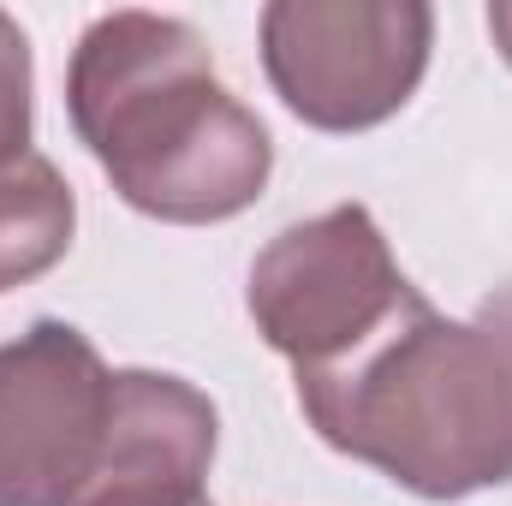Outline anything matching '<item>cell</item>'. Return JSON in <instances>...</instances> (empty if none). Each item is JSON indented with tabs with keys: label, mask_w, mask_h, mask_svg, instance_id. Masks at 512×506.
Segmentation results:
<instances>
[{
	"label": "cell",
	"mask_w": 512,
	"mask_h": 506,
	"mask_svg": "<svg viewBox=\"0 0 512 506\" xmlns=\"http://www.w3.org/2000/svg\"><path fill=\"white\" fill-rule=\"evenodd\" d=\"M310 429L417 501H465L512 483V286L471 322L411 292L328 370H298Z\"/></svg>",
	"instance_id": "obj_1"
},
{
	"label": "cell",
	"mask_w": 512,
	"mask_h": 506,
	"mask_svg": "<svg viewBox=\"0 0 512 506\" xmlns=\"http://www.w3.org/2000/svg\"><path fill=\"white\" fill-rule=\"evenodd\" d=\"M66 114L108 185L167 227L245 215L274 173L268 126L221 84L197 24L167 12H102L78 36Z\"/></svg>",
	"instance_id": "obj_2"
},
{
	"label": "cell",
	"mask_w": 512,
	"mask_h": 506,
	"mask_svg": "<svg viewBox=\"0 0 512 506\" xmlns=\"http://www.w3.org/2000/svg\"><path fill=\"white\" fill-rule=\"evenodd\" d=\"M435 48L423 0H274L262 6V72L286 114L316 131H370L393 120Z\"/></svg>",
	"instance_id": "obj_3"
},
{
	"label": "cell",
	"mask_w": 512,
	"mask_h": 506,
	"mask_svg": "<svg viewBox=\"0 0 512 506\" xmlns=\"http://www.w3.org/2000/svg\"><path fill=\"white\" fill-rule=\"evenodd\" d=\"M411 292L417 286L399 274L376 215L364 203H340L256 251L245 304L256 334L292 370H328L358 352Z\"/></svg>",
	"instance_id": "obj_4"
},
{
	"label": "cell",
	"mask_w": 512,
	"mask_h": 506,
	"mask_svg": "<svg viewBox=\"0 0 512 506\" xmlns=\"http://www.w3.org/2000/svg\"><path fill=\"white\" fill-rule=\"evenodd\" d=\"M114 370L60 316L0 346V506H78L108 447Z\"/></svg>",
	"instance_id": "obj_5"
},
{
	"label": "cell",
	"mask_w": 512,
	"mask_h": 506,
	"mask_svg": "<svg viewBox=\"0 0 512 506\" xmlns=\"http://www.w3.org/2000/svg\"><path fill=\"white\" fill-rule=\"evenodd\" d=\"M215 441H221V417L203 387L167 376V370H114L108 447H102V471L84 501L203 495Z\"/></svg>",
	"instance_id": "obj_6"
},
{
	"label": "cell",
	"mask_w": 512,
	"mask_h": 506,
	"mask_svg": "<svg viewBox=\"0 0 512 506\" xmlns=\"http://www.w3.org/2000/svg\"><path fill=\"white\" fill-rule=\"evenodd\" d=\"M78 197L48 155H24L0 173V292L30 286L72 251Z\"/></svg>",
	"instance_id": "obj_7"
},
{
	"label": "cell",
	"mask_w": 512,
	"mask_h": 506,
	"mask_svg": "<svg viewBox=\"0 0 512 506\" xmlns=\"http://www.w3.org/2000/svg\"><path fill=\"white\" fill-rule=\"evenodd\" d=\"M30 84H36V72H30V42H24L18 18L0 12V173L30 155V149H24V143H30Z\"/></svg>",
	"instance_id": "obj_8"
},
{
	"label": "cell",
	"mask_w": 512,
	"mask_h": 506,
	"mask_svg": "<svg viewBox=\"0 0 512 506\" xmlns=\"http://www.w3.org/2000/svg\"><path fill=\"white\" fill-rule=\"evenodd\" d=\"M84 506H215L209 495H137V501H84Z\"/></svg>",
	"instance_id": "obj_9"
},
{
	"label": "cell",
	"mask_w": 512,
	"mask_h": 506,
	"mask_svg": "<svg viewBox=\"0 0 512 506\" xmlns=\"http://www.w3.org/2000/svg\"><path fill=\"white\" fill-rule=\"evenodd\" d=\"M489 36H495L501 60L512 66V6H489Z\"/></svg>",
	"instance_id": "obj_10"
}]
</instances>
